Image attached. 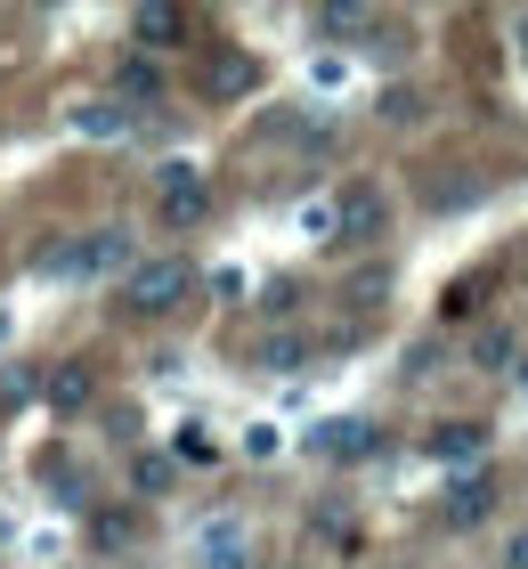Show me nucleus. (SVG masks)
<instances>
[{
    "mask_svg": "<svg viewBox=\"0 0 528 569\" xmlns=\"http://www.w3.org/2000/svg\"><path fill=\"white\" fill-rule=\"evenodd\" d=\"M252 367H269V375H293V367H309V342H301V333H269V342L252 350Z\"/></svg>",
    "mask_w": 528,
    "mask_h": 569,
    "instance_id": "obj_15",
    "label": "nucleus"
},
{
    "mask_svg": "<svg viewBox=\"0 0 528 569\" xmlns=\"http://www.w3.org/2000/svg\"><path fill=\"white\" fill-rule=\"evenodd\" d=\"M390 228V196L375 188V179H350V188L333 196V237H358V244H375Z\"/></svg>",
    "mask_w": 528,
    "mask_h": 569,
    "instance_id": "obj_5",
    "label": "nucleus"
},
{
    "mask_svg": "<svg viewBox=\"0 0 528 569\" xmlns=\"http://www.w3.org/2000/svg\"><path fill=\"white\" fill-rule=\"evenodd\" d=\"M317 448H326L333 463H358V456L382 448V431H375V423H326V431H317Z\"/></svg>",
    "mask_w": 528,
    "mask_h": 569,
    "instance_id": "obj_12",
    "label": "nucleus"
},
{
    "mask_svg": "<svg viewBox=\"0 0 528 569\" xmlns=\"http://www.w3.org/2000/svg\"><path fill=\"white\" fill-rule=\"evenodd\" d=\"M155 203H163V228H196L211 212V188H203V171L196 163H155Z\"/></svg>",
    "mask_w": 528,
    "mask_h": 569,
    "instance_id": "obj_4",
    "label": "nucleus"
},
{
    "mask_svg": "<svg viewBox=\"0 0 528 569\" xmlns=\"http://www.w3.org/2000/svg\"><path fill=\"white\" fill-rule=\"evenodd\" d=\"M203 569H252L245 537H236V529H211V537H203Z\"/></svg>",
    "mask_w": 528,
    "mask_h": 569,
    "instance_id": "obj_17",
    "label": "nucleus"
},
{
    "mask_svg": "<svg viewBox=\"0 0 528 569\" xmlns=\"http://www.w3.org/2000/svg\"><path fill=\"white\" fill-rule=\"evenodd\" d=\"M139 529H147L139 505H98V512H90V546H98V553H130V546H139Z\"/></svg>",
    "mask_w": 528,
    "mask_h": 569,
    "instance_id": "obj_10",
    "label": "nucleus"
},
{
    "mask_svg": "<svg viewBox=\"0 0 528 569\" xmlns=\"http://www.w3.org/2000/svg\"><path fill=\"white\" fill-rule=\"evenodd\" d=\"M73 122H82V131H90V139H122V131H130V114L114 107V98H98V107H82V114H73Z\"/></svg>",
    "mask_w": 528,
    "mask_h": 569,
    "instance_id": "obj_18",
    "label": "nucleus"
},
{
    "mask_svg": "<svg viewBox=\"0 0 528 569\" xmlns=\"http://www.w3.org/2000/svg\"><path fill=\"white\" fill-rule=\"evenodd\" d=\"M130 41H139V58H171V49L196 41V9H179V0H139V9H130Z\"/></svg>",
    "mask_w": 528,
    "mask_h": 569,
    "instance_id": "obj_3",
    "label": "nucleus"
},
{
    "mask_svg": "<svg viewBox=\"0 0 528 569\" xmlns=\"http://www.w3.org/2000/svg\"><path fill=\"white\" fill-rule=\"evenodd\" d=\"M106 98H114L122 114H130V107H155V98H163V66H155V58H139V49H130V58L114 66V82H106Z\"/></svg>",
    "mask_w": 528,
    "mask_h": 569,
    "instance_id": "obj_9",
    "label": "nucleus"
},
{
    "mask_svg": "<svg viewBox=\"0 0 528 569\" xmlns=\"http://www.w3.org/2000/svg\"><path fill=\"white\" fill-rule=\"evenodd\" d=\"M496 569H528V529L505 537V553H496Z\"/></svg>",
    "mask_w": 528,
    "mask_h": 569,
    "instance_id": "obj_20",
    "label": "nucleus"
},
{
    "mask_svg": "<svg viewBox=\"0 0 528 569\" xmlns=\"http://www.w3.org/2000/svg\"><path fill=\"white\" fill-rule=\"evenodd\" d=\"M488 512H496V472H464L456 488H447L439 521H447V529H480Z\"/></svg>",
    "mask_w": 528,
    "mask_h": 569,
    "instance_id": "obj_8",
    "label": "nucleus"
},
{
    "mask_svg": "<svg viewBox=\"0 0 528 569\" xmlns=\"http://www.w3.org/2000/svg\"><path fill=\"white\" fill-rule=\"evenodd\" d=\"M260 309H269V318H293V309H301V284H293V277H277L269 293H260Z\"/></svg>",
    "mask_w": 528,
    "mask_h": 569,
    "instance_id": "obj_19",
    "label": "nucleus"
},
{
    "mask_svg": "<svg viewBox=\"0 0 528 569\" xmlns=\"http://www.w3.org/2000/svg\"><path fill=\"white\" fill-rule=\"evenodd\" d=\"M130 488H139V497H163V488H171V456L139 448V456H130Z\"/></svg>",
    "mask_w": 528,
    "mask_h": 569,
    "instance_id": "obj_16",
    "label": "nucleus"
},
{
    "mask_svg": "<svg viewBox=\"0 0 528 569\" xmlns=\"http://www.w3.org/2000/svg\"><path fill=\"white\" fill-rule=\"evenodd\" d=\"M422 448H431L439 463H471V456L488 448V423H471V416H456V423H439L431 439H422Z\"/></svg>",
    "mask_w": 528,
    "mask_h": 569,
    "instance_id": "obj_11",
    "label": "nucleus"
},
{
    "mask_svg": "<svg viewBox=\"0 0 528 569\" xmlns=\"http://www.w3.org/2000/svg\"><path fill=\"white\" fill-rule=\"evenodd\" d=\"M471 367L480 375H512V326H480L471 333Z\"/></svg>",
    "mask_w": 528,
    "mask_h": 569,
    "instance_id": "obj_14",
    "label": "nucleus"
},
{
    "mask_svg": "<svg viewBox=\"0 0 528 569\" xmlns=\"http://www.w3.org/2000/svg\"><path fill=\"white\" fill-rule=\"evenodd\" d=\"M90 399H98V367L90 358H58V367L41 375V407L49 416H82Z\"/></svg>",
    "mask_w": 528,
    "mask_h": 569,
    "instance_id": "obj_6",
    "label": "nucleus"
},
{
    "mask_svg": "<svg viewBox=\"0 0 528 569\" xmlns=\"http://www.w3.org/2000/svg\"><path fill=\"white\" fill-rule=\"evenodd\" d=\"M188 293H196V261H179V252L139 261V269L122 277V309H130V318H171Z\"/></svg>",
    "mask_w": 528,
    "mask_h": 569,
    "instance_id": "obj_2",
    "label": "nucleus"
},
{
    "mask_svg": "<svg viewBox=\"0 0 528 569\" xmlns=\"http://www.w3.org/2000/svg\"><path fill=\"white\" fill-rule=\"evenodd\" d=\"M512 33H520V58H528V17H520V24H512Z\"/></svg>",
    "mask_w": 528,
    "mask_h": 569,
    "instance_id": "obj_21",
    "label": "nucleus"
},
{
    "mask_svg": "<svg viewBox=\"0 0 528 569\" xmlns=\"http://www.w3.org/2000/svg\"><path fill=\"white\" fill-rule=\"evenodd\" d=\"M309 24H317L326 41H358L366 24H375V9H350V0H326V9H309Z\"/></svg>",
    "mask_w": 528,
    "mask_h": 569,
    "instance_id": "obj_13",
    "label": "nucleus"
},
{
    "mask_svg": "<svg viewBox=\"0 0 528 569\" xmlns=\"http://www.w3.org/2000/svg\"><path fill=\"white\" fill-rule=\"evenodd\" d=\"M0 537H9V521H0Z\"/></svg>",
    "mask_w": 528,
    "mask_h": 569,
    "instance_id": "obj_22",
    "label": "nucleus"
},
{
    "mask_svg": "<svg viewBox=\"0 0 528 569\" xmlns=\"http://www.w3.org/2000/svg\"><path fill=\"white\" fill-rule=\"evenodd\" d=\"M252 90H260V58H252V49H211V58H203V98H211V107L252 98Z\"/></svg>",
    "mask_w": 528,
    "mask_h": 569,
    "instance_id": "obj_7",
    "label": "nucleus"
},
{
    "mask_svg": "<svg viewBox=\"0 0 528 569\" xmlns=\"http://www.w3.org/2000/svg\"><path fill=\"white\" fill-rule=\"evenodd\" d=\"M41 269L49 277H130L139 269V244H130V228H82L73 244H49Z\"/></svg>",
    "mask_w": 528,
    "mask_h": 569,
    "instance_id": "obj_1",
    "label": "nucleus"
}]
</instances>
